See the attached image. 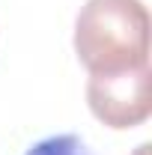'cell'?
Segmentation results:
<instances>
[{"mask_svg": "<svg viewBox=\"0 0 152 155\" xmlns=\"http://www.w3.org/2000/svg\"><path fill=\"white\" fill-rule=\"evenodd\" d=\"M152 21L143 0H87L75 18V54L90 75L149 66Z\"/></svg>", "mask_w": 152, "mask_h": 155, "instance_id": "obj_1", "label": "cell"}, {"mask_svg": "<svg viewBox=\"0 0 152 155\" xmlns=\"http://www.w3.org/2000/svg\"><path fill=\"white\" fill-rule=\"evenodd\" d=\"M87 104L98 122L114 131H125L152 114V69H125L107 75H90L87 81Z\"/></svg>", "mask_w": 152, "mask_h": 155, "instance_id": "obj_2", "label": "cell"}, {"mask_svg": "<svg viewBox=\"0 0 152 155\" xmlns=\"http://www.w3.org/2000/svg\"><path fill=\"white\" fill-rule=\"evenodd\" d=\"M24 155H93L78 134H51L36 140Z\"/></svg>", "mask_w": 152, "mask_h": 155, "instance_id": "obj_3", "label": "cell"}]
</instances>
